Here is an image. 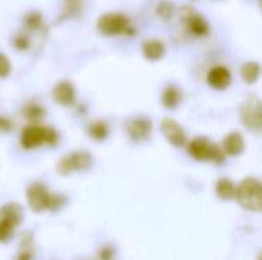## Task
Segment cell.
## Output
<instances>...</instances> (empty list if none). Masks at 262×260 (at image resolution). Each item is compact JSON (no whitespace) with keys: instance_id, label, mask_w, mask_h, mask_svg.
<instances>
[{"instance_id":"obj_1","label":"cell","mask_w":262,"mask_h":260,"mask_svg":"<svg viewBox=\"0 0 262 260\" xmlns=\"http://www.w3.org/2000/svg\"><path fill=\"white\" fill-rule=\"evenodd\" d=\"M235 198L238 204L249 211H261L262 210V188L261 182L256 178H246L236 187Z\"/></svg>"},{"instance_id":"obj_2","label":"cell","mask_w":262,"mask_h":260,"mask_svg":"<svg viewBox=\"0 0 262 260\" xmlns=\"http://www.w3.org/2000/svg\"><path fill=\"white\" fill-rule=\"evenodd\" d=\"M58 139L57 132L41 126H28L21 132V146L25 149H34L41 144H55Z\"/></svg>"},{"instance_id":"obj_3","label":"cell","mask_w":262,"mask_h":260,"mask_svg":"<svg viewBox=\"0 0 262 260\" xmlns=\"http://www.w3.org/2000/svg\"><path fill=\"white\" fill-rule=\"evenodd\" d=\"M189 153L192 158L198 159V161H213V162H223L224 161V150L220 149L216 144H212L209 139L206 138H195L190 144H189Z\"/></svg>"},{"instance_id":"obj_4","label":"cell","mask_w":262,"mask_h":260,"mask_svg":"<svg viewBox=\"0 0 262 260\" xmlns=\"http://www.w3.org/2000/svg\"><path fill=\"white\" fill-rule=\"evenodd\" d=\"M92 166V156L88 152H74L60 159L57 172L61 176H68L74 172H84Z\"/></svg>"},{"instance_id":"obj_5","label":"cell","mask_w":262,"mask_h":260,"mask_svg":"<svg viewBox=\"0 0 262 260\" xmlns=\"http://www.w3.org/2000/svg\"><path fill=\"white\" fill-rule=\"evenodd\" d=\"M98 31L104 35H120L127 32L130 21L124 14L120 12H109L98 18Z\"/></svg>"},{"instance_id":"obj_6","label":"cell","mask_w":262,"mask_h":260,"mask_svg":"<svg viewBox=\"0 0 262 260\" xmlns=\"http://www.w3.org/2000/svg\"><path fill=\"white\" fill-rule=\"evenodd\" d=\"M51 193L48 192V188L40 184V182H34L28 187L26 190V199L29 207L32 208V211L40 213L45 210H49V204H51Z\"/></svg>"},{"instance_id":"obj_7","label":"cell","mask_w":262,"mask_h":260,"mask_svg":"<svg viewBox=\"0 0 262 260\" xmlns=\"http://www.w3.org/2000/svg\"><path fill=\"white\" fill-rule=\"evenodd\" d=\"M241 118H243L244 124L249 129H252L255 132L261 130L262 107L261 101L256 97H252V98L246 100V103L241 107Z\"/></svg>"},{"instance_id":"obj_8","label":"cell","mask_w":262,"mask_h":260,"mask_svg":"<svg viewBox=\"0 0 262 260\" xmlns=\"http://www.w3.org/2000/svg\"><path fill=\"white\" fill-rule=\"evenodd\" d=\"M161 130L166 136V139L173 146V147H183L186 144V132L184 129L173 120L166 118L161 123Z\"/></svg>"},{"instance_id":"obj_9","label":"cell","mask_w":262,"mask_h":260,"mask_svg":"<svg viewBox=\"0 0 262 260\" xmlns=\"http://www.w3.org/2000/svg\"><path fill=\"white\" fill-rule=\"evenodd\" d=\"M207 81L213 89L223 90V89L229 87V84L232 81L230 70L224 66H215L213 69H210V72L207 75Z\"/></svg>"},{"instance_id":"obj_10","label":"cell","mask_w":262,"mask_h":260,"mask_svg":"<svg viewBox=\"0 0 262 260\" xmlns=\"http://www.w3.org/2000/svg\"><path fill=\"white\" fill-rule=\"evenodd\" d=\"M54 100L61 106H69L75 101V89L69 81L58 83L52 90Z\"/></svg>"},{"instance_id":"obj_11","label":"cell","mask_w":262,"mask_h":260,"mask_svg":"<svg viewBox=\"0 0 262 260\" xmlns=\"http://www.w3.org/2000/svg\"><path fill=\"white\" fill-rule=\"evenodd\" d=\"M244 149H246V143H244L241 133L232 132L224 138V143H223L224 153H227L230 156H238L244 152Z\"/></svg>"},{"instance_id":"obj_12","label":"cell","mask_w":262,"mask_h":260,"mask_svg":"<svg viewBox=\"0 0 262 260\" xmlns=\"http://www.w3.org/2000/svg\"><path fill=\"white\" fill-rule=\"evenodd\" d=\"M150 130H152L150 121L146 120V118H141V116L129 121V124H127V132H129V135L134 139H144V138H147Z\"/></svg>"},{"instance_id":"obj_13","label":"cell","mask_w":262,"mask_h":260,"mask_svg":"<svg viewBox=\"0 0 262 260\" xmlns=\"http://www.w3.org/2000/svg\"><path fill=\"white\" fill-rule=\"evenodd\" d=\"M0 219H3V221L9 222L11 225L17 227L23 221V210H21V207L18 204H14V202L6 204L5 207L0 208Z\"/></svg>"},{"instance_id":"obj_14","label":"cell","mask_w":262,"mask_h":260,"mask_svg":"<svg viewBox=\"0 0 262 260\" xmlns=\"http://www.w3.org/2000/svg\"><path fill=\"white\" fill-rule=\"evenodd\" d=\"M186 26L187 29L193 34V35H198V37H204L207 32H209V25L207 21L198 15V14H190L186 17Z\"/></svg>"},{"instance_id":"obj_15","label":"cell","mask_w":262,"mask_h":260,"mask_svg":"<svg viewBox=\"0 0 262 260\" xmlns=\"http://www.w3.org/2000/svg\"><path fill=\"white\" fill-rule=\"evenodd\" d=\"M143 54L147 60L157 61L163 58V55L166 54V46L160 40H147L143 44Z\"/></svg>"},{"instance_id":"obj_16","label":"cell","mask_w":262,"mask_h":260,"mask_svg":"<svg viewBox=\"0 0 262 260\" xmlns=\"http://www.w3.org/2000/svg\"><path fill=\"white\" fill-rule=\"evenodd\" d=\"M161 103L167 109H177L181 103V90L177 86H169L161 95Z\"/></svg>"},{"instance_id":"obj_17","label":"cell","mask_w":262,"mask_h":260,"mask_svg":"<svg viewBox=\"0 0 262 260\" xmlns=\"http://www.w3.org/2000/svg\"><path fill=\"white\" fill-rule=\"evenodd\" d=\"M235 192H236V185L230 181V179H220L216 182V195L224 199V201H230L235 198Z\"/></svg>"},{"instance_id":"obj_18","label":"cell","mask_w":262,"mask_h":260,"mask_svg":"<svg viewBox=\"0 0 262 260\" xmlns=\"http://www.w3.org/2000/svg\"><path fill=\"white\" fill-rule=\"evenodd\" d=\"M259 74H261V69H259V64L256 61H249L243 66L241 69V75H243V80L249 84H253L259 80Z\"/></svg>"},{"instance_id":"obj_19","label":"cell","mask_w":262,"mask_h":260,"mask_svg":"<svg viewBox=\"0 0 262 260\" xmlns=\"http://www.w3.org/2000/svg\"><path fill=\"white\" fill-rule=\"evenodd\" d=\"M107 133H109V130H107L106 123L98 121V123H94V124L89 127V135H91L94 139H97V141H103V139H106Z\"/></svg>"},{"instance_id":"obj_20","label":"cell","mask_w":262,"mask_h":260,"mask_svg":"<svg viewBox=\"0 0 262 260\" xmlns=\"http://www.w3.org/2000/svg\"><path fill=\"white\" fill-rule=\"evenodd\" d=\"M14 228H15L14 225L0 219V242H8L14 234Z\"/></svg>"},{"instance_id":"obj_21","label":"cell","mask_w":262,"mask_h":260,"mask_svg":"<svg viewBox=\"0 0 262 260\" xmlns=\"http://www.w3.org/2000/svg\"><path fill=\"white\" fill-rule=\"evenodd\" d=\"M11 72V63L9 58L3 54H0V78H6Z\"/></svg>"},{"instance_id":"obj_22","label":"cell","mask_w":262,"mask_h":260,"mask_svg":"<svg viewBox=\"0 0 262 260\" xmlns=\"http://www.w3.org/2000/svg\"><path fill=\"white\" fill-rule=\"evenodd\" d=\"M114 257H115V251L111 247H104L98 253V260H114Z\"/></svg>"},{"instance_id":"obj_23","label":"cell","mask_w":262,"mask_h":260,"mask_svg":"<svg viewBox=\"0 0 262 260\" xmlns=\"http://www.w3.org/2000/svg\"><path fill=\"white\" fill-rule=\"evenodd\" d=\"M26 21H28V25H31V28H37L38 26V21H40V15L31 14V15H28Z\"/></svg>"},{"instance_id":"obj_24","label":"cell","mask_w":262,"mask_h":260,"mask_svg":"<svg viewBox=\"0 0 262 260\" xmlns=\"http://www.w3.org/2000/svg\"><path fill=\"white\" fill-rule=\"evenodd\" d=\"M15 260H32V251L28 248V250H25V251H21L20 254H18V257Z\"/></svg>"},{"instance_id":"obj_25","label":"cell","mask_w":262,"mask_h":260,"mask_svg":"<svg viewBox=\"0 0 262 260\" xmlns=\"http://www.w3.org/2000/svg\"><path fill=\"white\" fill-rule=\"evenodd\" d=\"M9 129H11V123H9L6 118L0 116V132H6V130H9Z\"/></svg>"}]
</instances>
